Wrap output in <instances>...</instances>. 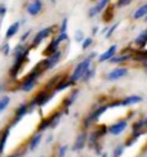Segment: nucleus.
Listing matches in <instances>:
<instances>
[{"instance_id": "obj_1", "label": "nucleus", "mask_w": 147, "mask_h": 157, "mask_svg": "<svg viewBox=\"0 0 147 157\" xmlns=\"http://www.w3.org/2000/svg\"><path fill=\"white\" fill-rule=\"evenodd\" d=\"M94 57H97V53H96V52H92L88 57L84 58L81 62H79L75 66V68H74V71H72V74L69 76V80L72 82V85H75L77 81H80V78H81V76L84 75V72L90 67L92 61H93V58H94Z\"/></svg>"}, {"instance_id": "obj_2", "label": "nucleus", "mask_w": 147, "mask_h": 157, "mask_svg": "<svg viewBox=\"0 0 147 157\" xmlns=\"http://www.w3.org/2000/svg\"><path fill=\"white\" fill-rule=\"evenodd\" d=\"M53 34H54V26H48V27H44L42 30H39L36 34L34 35V37H32L31 48H36L38 45H40L45 40V39H48Z\"/></svg>"}, {"instance_id": "obj_3", "label": "nucleus", "mask_w": 147, "mask_h": 157, "mask_svg": "<svg viewBox=\"0 0 147 157\" xmlns=\"http://www.w3.org/2000/svg\"><path fill=\"white\" fill-rule=\"evenodd\" d=\"M106 111H107V104H103L101 107H97L96 109H92V112L84 119V128H89L92 124L97 122L98 119L106 112Z\"/></svg>"}, {"instance_id": "obj_4", "label": "nucleus", "mask_w": 147, "mask_h": 157, "mask_svg": "<svg viewBox=\"0 0 147 157\" xmlns=\"http://www.w3.org/2000/svg\"><path fill=\"white\" fill-rule=\"evenodd\" d=\"M62 58V52L61 50H56L54 53H52L48 56V58H45V61H43V67H44V71H50L54 68L57 64L59 63V61H61Z\"/></svg>"}, {"instance_id": "obj_5", "label": "nucleus", "mask_w": 147, "mask_h": 157, "mask_svg": "<svg viewBox=\"0 0 147 157\" xmlns=\"http://www.w3.org/2000/svg\"><path fill=\"white\" fill-rule=\"evenodd\" d=\"M44 9V3L43 0H31V2L26 5V12L31 17H36Z\"/></svg>"}, {"instance_id": "obj_6", "label": "nucleus", "mask_w": 147, "mask_h": 157, "mask_svg": "<svg viewBox=\"0 0 147 157\" xmlns=\"http://www.w3.org/2000/svg\"><path fill=\"white\" fill-rule=\"evenodd\" d=\"M27 56H29V53L22 54V56H18V57H14V62H13V66H12V68L9 71L10 77H17V75L19 74L21 68L23 67L25 61H27Z\"/></svg>"}, {"instance_id": "obj_7", "label": "nucleus", "mask_w": 147, "mask_h": 157, "mask_svg": "<svg viewBox=\"0 0 147 157\" xmlns=\"http://www.w3.org/2000/svg\"><path fill=\"white\" fill-rule=\"evenodd\" d=\"M128 74H129V70L126 67H116L106 75V78H107L109 81H116L125 76H128Z\"/></svg>"}, {"instance_id": "obj_8", "label": "nucleus", "mask_w": 147, "mask_h": 157, "mask_svg": "<svg viewBox=\"0 0 147 157\" xmlns=\"http://www.w3.org/2000/svg\"><path fill=\"white\" fill-rule=\"evenodd\" d=\"M109 4H110V0H98V2L89 9L88 17L89 18H94L96 16H98L99 13H102L106 8H107Z\"/></svg>"}, {"instance_id": "obj_9", "label": "nucleus", "mask_w": 147, "mask_h": 157, "mask_svg": "<svg viewBox=\"0 0 147 157\" xmlns=\"http://www.w3.org/2000/svg\"><path fill=\"white\" fill-rule=\"evenodd\" d=\"M126 126H128V121L120 120L115 124H112L111 126H107V133H110L111 135H120L126 130Z\"/></svg>"}, {"instance_id": "obj_10", "label": "nucleus", "mask_w": 147, "mask_h": 157, "mask_svg": "<svg viewBox=\"0 0 147 157\" xmlns=\"http://www.w3.org/2000/svg\"><path fill=\"white\" fill-rule=\"evenodd\" d=\"M29 112H30V107H29V104H27V103L19 104V106L17 107V109H16V112H14V121L10 124V128H12V126H14L17 122L21 121Z\"/></svg>"}, {"instance_id": "obj_11", "label": "nucleus", "mask_w": 147, "mask_h": 157, "mask_svg": "<svg viewBox=\"0 0 147 157\" xmlns=\"http://www.w3.org/2000/svg\"><path fill=\"white\" fill-rule=\"evenodd\" d=\"M86 140H88V133L84 130V132H81L76 136V140H75V143H74L72 149L75 152L83 151V149L85 148V146H86Z\"/></svg>"}, {"instance_id": "obj_12", "label": "nucleus", "mask_w": 147, "mask_h": 157, "mask_svg": "<svg viewBox=\"0 0 147 157\" xmlns=\"http://www.w3.org/2000/svg\"><path fill=\"white\" fill-rule=\"evenodd\" d=\"M117 48H119V47H117L116 44H112V45H111V47H110L107 50H105L103 53L98 57V62H99V63H103V62H106V61H110L111 58L116 54Z\"/></svg>"}, {"instance_id": "obj_13", "label": "nucleus", "mask_w": 147, "mask_h": 157, "mask_svg": "<svg viewBox=\"0 0 147 157\" xmlns=\"http://www.w3.org/2000/svg\"><path fill=\"white\" fill-rule=\"evenodd\" d=\"M143 101V98L141 95H128L120 99L121 102V107H128V106H133V104H137V103H141Z\"/></svg>"}, {"instance_id": "obj_14", "label": "nucleus", "mask_w": 147, "mask_h": 157, "mask_svg": "<svg viewBox=\"0 0 147 157\" xmlns=\"http://www.w3.org/2000/svg\"><path fill=\"white\" fill-rule=\"evenodd\" d=\"M19 27H21V22H19V21L13 22L8 27L6 32H5V39H6V40H10L12 37H14L17 35V32L19 31Z\"/></svg>"}, {"instance_id": "obj_15", "label": "nucleus", "mask_w": 147, "mask_h": 157, "mask_svg": "<svg viewBox=\"0 0 147 157\" xmlns=\"http://www.w3.org/2000/svg\"><path fill=\"white\" fill-rule=\"evenodd\" d=\"M10 134V126L4 129L2 134H0V156H2L5 151V146H6V140H8V136Z\"/></svg>"}, {"instance_id": "obj_16", "label": "nucleus", "mask_w": 147, "mask_h": 157, "mask_svg": "<svg viewBox=\"0 0 147 157\" xmlns=\"http://www.w3.org/2000/svg\"><path fill=\"white\" fill-rule=\"evenodd\" d=\"M147 16V4H142L141 6H138V8L133 12V19H136V21H138V19H142Z\"/></svg>"}, {"instance_id": "obj_17", "label": "nucleus", "mask_w": 147, "mask_h": 157, "mask_svg": "<svg viewBox=\"0 0 147 157\" xmlns=\"http://www.w3.org/2000/svg\"><path fill=\"white\" fill-rule=\"evenodd\" d=\"M134 43H136V45H137L139 49H145L146 44H147V31H146V30H143L141 34H139V35L136 37Z\"/></svg>"}, {"instance_id": "obj_18", "label": "nucleus", "mask_w": 147, "mask_h": 157, "mask_svg": "<svg viewBox=\"0 0 147 157\" xmlns=\"http://www.w3.org/2000/svg\"><path fill=\"white\" fill-rule=\"evenodd\" d=\"M10 53L13 54V57H18V56H22V54L29 53V48L26 47L25 44L19 43V44H17V45H16L14 48H13V50L10 52Z\"/></svg>"}, {"instance_id": "obj_19", "label": "nucleus", "mask_w": 147, "mask_h": 157, "mask_svg": "<svg viewBox=\"0 0 147 157\" xmlns=\"http://www.w3.org/2000/svg\"><path fill=\"white\" fill-rule=\"evenodd\" d=\"M132 58V54H126V52L123 54H120V56H113L110 62L113 63V64H119V63H124V62H128L129 59Z\"/></svg>"}, {"instance_id": "obj_20", "label": "nucleus", "mask_w": 147, "mask_h": 157, "mask_svg": "<svg viewBox=\"0 0 147 157\" xmlns=\"http://www.w3.org/2000/svg\"><path fill=\"white\" fill-rule=\"evenodd\" d=\"M77 94H79V89H76V90H72V91H71V94H70L69 97H66V98H65V101H63V106H65L66 111H67V108L71 106V104H72L74 102L76 101Z\"/></svg>"}, {"instance_id": "obj_21", "label": "nucleus", "mask_w": 147, "mask_h": 157, "mask_svg": "<svg viewBox=\"0 0 147 157\" xmlns=\"http://www.w3.org/2000/svg\"><path fill=\"white\" fill-rule=\"evenodd\" d=\"M43 139V134L42 133H36L32 138L30 139V144H29V149L30 151H34V149L38 148V146L40 144V142Z\"/></svg>"}, {"instance_id": "obj_22", "label": "nucleus", "mask_w": 147, "mask_h": 157, "mask_svg": "<svg viewBox=\"0 0 147 157\" xmlns=\"http://www.w3.org/2000/svg\"><path fill=\"white\" fill-rule=\"evenodd\" d=\"M62 115H63L62 111H58V112L53 113V115L50 116V125H49V129H56V128L58 126L59 121H61Z\"/></svg>"}, {"instance_id": "obj_23", "label": "nucleus", "mask_w": 147, "mask_h": 157, "mask_svg": "<svg viewBox=\"0 0 147 157\" xmlns=\"http://www.w3.org/2000/svg\"><path fill=\"white\" fill-rule=\"evenodd\" d=\"M70 86H72V82L69 80V77L61 78V80H59V82L56 85V91H62V90H65V89L70 88Z\"/></svg>"}, {"instance_id": "obj_24", "label": "nucleus", "mask_w": 147, "mask_h": 157, "mask_svg": "<svg viewBox=\"0 0 147 157\" xmlns=\"http://www.w3.org/2000/svg\"><path fill=\"white\" fill-rule=\"evenodd\" d=\"M94 75H96V68L89 67V68L84 72V75L81 76V78H80V81H83V82H88L89 80H92L93 76H94Z\"/></svg>"}, {"instance_id": "obj_25", "label": "nucleus", "mask_w": 147, "mask_h": 157, "mask_svg": "<svg viewBox=\"0 0 147 157\" xmlns=\"http://www.w3.org/2000/svg\"><path fill=\"white\" fill-rule=\"evenodd\" d=\"M49 125H50V117H45V119L40 120L39 126H38V133H43L44 130L49 129Z\"/></svg>"}, {"instance_id": "obj_26", "label": "nucleus", "mask_w": 147, "mask_h": 157, "mask_svg": "<svg viewBox=\"0 0 147 157\" xmlns=\"http://www.w3.org/2000/svg\"><path fill=\"white\" fill-rule=\"evenodd\" d=\"M9 103H10V97L9 95H4V97L0 98V113H3L6 109V107L9 106Z\"/></svg>"}, {"instance_id": "obj_27", "label": "nucleus", "mask_w": 147, "mask_h": 157, "mask_svg": "<svg viewBox=\"0 0 147 157\" xmlns=\"http://www.w3.org/2000/svg\"><path fill=\"white\" fill-rule=\"evenodd\" d=\"M146 125H147V120L146 119L138 120L137 122L133 124V132H139V130H143Z\"/></svg>"}, {"instance_id": "obj_28", "label": "nucleus", "mask_w": 147, "mask_h": 157, "mask_svg": "<svg viewBox=\"0 0 147 157\" xmlns=\"http://www.w3.org/2000/svg\"><path fill=\"white\" fill-rule=\"evenodd\" d=\"M117 26H119V23H113L112 26H110V27H107V30H106V32H105V36H106V39H110V37L112 36V34L116 31Z\"/></svg>"}, {"instance_id": "obj_29", "label": "nucleus", "mask_w": 147, "mask_h": 157, "mask_svg": "<svg viewBox=\"0 0 147 157\" xmlns=\"http://www.w3.org/2000/svg\"><path fill=\"white\" fill-rule=\"evenodd\" d=\"M133 0H117L116 4H115V8L117 9H121V8H125V6H128L129 4H132Z\"/></svg>"}, {"instance_id": "obj_30", "label": "nucleus", "mask_w": 147, "mask_h": 157, "mask_svg": "<svg viewBox=\"0 0 147 157\" xmlns=\"http://www.w3.org/2000/svg\"><path fill=\"white\" fill-rule=\"evenodd\" d=\"M92 44H93V39H92V37H84V40L81 41V48H83V50H86L88 48H90Z\"/></svg>"}, {"instance_id": "obj_31", "label": "nucleus", "mask_w": 147, "mask_h": 157, "mask_svg": "<svg viewBox=\"0 0 147 157\" xmlns=\"http://www.w3.org/2000/svg\"><path fill=\"white\" fill-rule=\"evenodd\" d=\"M123 153H124V146L123 144L116 146V148L113 149V152H112V157H121Z\"/></svg>"}, {"instance_id": "obj_32", "label": "nucleus", "mask_w": 147, "mask_h": 157, "mask_svg": "<svg viewBox=\"0 0 147 157\" xmlns=\"http://www.w3.org/2000/svg\"><path fill=\"white\" fill-rule=\"evenodd\" d=\"M67 26H69V18H63L62 19V23L59 26V34H62V32H67Z\"/></svg>"}, {"instance_id": "obj_33", "label": "nucleus", "mask_w": 147, "mask_h": 157, "mask_svg": "<svg viewBox=\"0 0 147 157\" xmlns=\"http://www.w3.org/2000/svg\"><path fill=\"white\" fill-rule=\"evenodd\" d=\"M0 52H2V53H3L4 56H9V54H10V52H12L10 45H9L8 43L3 44V45H2V49H0Z\"/></svg>"}, {"instance_id": "obj_34", "label": "nucleus", "mask_w": 147, "mask_h": 157, "mask_svg": "<svg viewBox=\"0 0 147 157\" xmlns=\"http://www.w3.org/2000/svg\"><path fill=\"white\" fill-rule=\"evenodd\" d=\"M96 133H97V135L101 138V136H103V135H106L107 134V126L106 125H101L97 130H96Z\"/></svg>"}, {"instance_id": "obj_35", "label": "nucleus", "mask_w": 147, "mask_h": 157, "mask_svg": "<svg viewBox=\"0 0 147 157\" xmlns=\"http://www.w3.org/2000/svg\"><path fill=\"white\" fill-rule=\"evenodd\" d=\"M67 149H69V147L66 146V144H63V146L59 147V148H58V157H65L66 153H67Z\"/></svg>"}, {"instance_id": "obj_36", "label": "nucleus", "mask_w": 147, "mask_h": 157, "mask_svg": "<svg viewBox=\"0 0 147 157\" xmlns=\"http://www.w3.org/2000/svg\"><path fill=\"white\" fill-rule=\"evenodd\" d=\"M84 32L81 31V30H77L76 32H75V40L77 41V43H81L83 40H84Z\"/></svg>"}, {"instance_id": "obj_37", "label": "nucleus", "mask_w": 147, "mask_h": 157, "mask_svg": "<svg viewBox=\"0 0 147 157\" xmlns=\"http://www.w3.org/2000/svg\"><path fill=\"white\" fill-rule=\"evenodd\" d=\"M31 35V30H27L25 32V34H22V36H21V39H19V43H22V44H25L26 41H27V39H29V36Z\"/></svg>"}, {"instance_id": "obj_38", "label": "nucleus", "mask_w": 147, "mask_h": 157, "mask_svg": "<svg viewBox=\"0 0 147 157\" xmlns=\"http://www.w3.org/2000/svg\"><path fill=\"white\" fill-rule=\"evenodd\" d=\"M5 14H6V6L0 4V19L4 18V17H5Z\"/></svg>"}, {"instance_id": "obj_39", "label": "nucleus", "mask_w": 147, "mask_h": 157, "mask_svg": "<svg viewBox=\"0 0 147 157\" xmlns=\"http://www.w3.org/2000/svg\"><path fill=\"white\" fill-rule=\"evenodd\" d=\"M98 31H99V27H98V26H94V27L92 29V35H97Z\"/></svg>"}, {"instance_id": "obj_40", "label": "nucleus", "mask_w": 147, "mask_h": 157, "mask_svg": "<svg viewBox=\"0 0 147 157\" xmlns=\"http://www.w3.org/2000/svg\"><path fill=\"white\" fill-rule=\"evenodd\" d=\"M52 140H53V136H52V135H49L48 138H46V143H50Z\"/></svg>"}, {"instance_id": "obj_41", "label": "nucleus", "mask_w": 147, "mask_h": 157, "mask_svg": "<svg viewBox=\"0 0 147 157\" xmlns=\"http://www.w3.org/2000/svg\"><path fill=\"white\" fill-rule=\"evenodd\" d=\"M101 157H109V155H107V153H102Z\"/></svg>"}, {"instance_id": "obj_42", "label": "nucleus", "mask_w": 147, "mask_h": 157, "mask_svg": "<svg viewBox=\"0 0 147 157\" xmlns=\"http://www.w3.org/2000/svg\"><path fill=\"white\" fill-rule=\"evenodd\" d=\"M52 2H54V0H52Z\"/></svg>"}]
</instances>
